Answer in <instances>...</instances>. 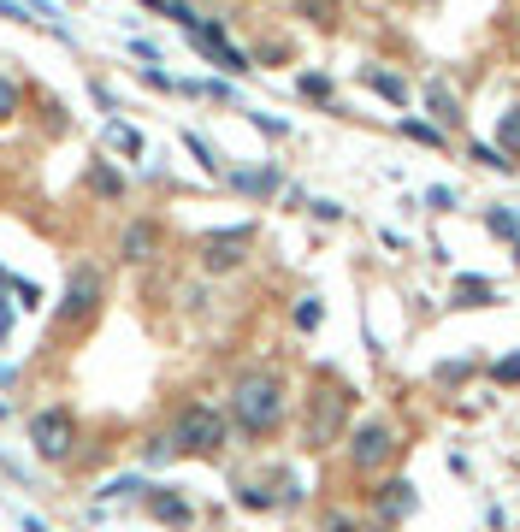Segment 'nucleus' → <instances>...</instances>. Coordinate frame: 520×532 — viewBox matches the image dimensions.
Instances as JSON below:
<instances>
[{
	"instance_id": "7ed1b4c3",
	"label": "nucleus",
	"mask_w": 520,
	"mask_h": 532,
	"mask_svg": "<svg viewBox=\"0 0 520 532\" xmlns=\"http://www.w3.org/2000/svg\"><path fill=\"white\" fill-rule=\"evenodd\" d=\"M172 444H178V450H190V456H213V450L225 444V420H219L213 408H184V414H178Z\"/></svg>"
},
{
	"instance_id": "20e7f679",
	"label": "nucleus",
	"mask_w": 520,
	"mask_h": 532,
	"mask_svg": "<svg viewBox=\"0 0 520 532\" xmlns=\"http://www.w3.org/2000/svg\"><path fill=\"white\" fill-rule=\"evenodd\" d=\"M390 456H396V432H390L385 420H367V426H355V438H349V462L361 467V473L385 467Z\"/></svg>"
},
{
	"instance_id": "b1692460",
	"label": "nucleus",
	"mask_w": 520,
	"mask_h": 532,
	"mask_svg": "<svg viewBox=\"0 0 520 532\" xmlns=\"http://www.w3.org/2000/svg\"><path fill=\"white\" fill-rule=\"evenodd\" d=\"M89 184H95L101 196H119V190H125V178H119L113 166H95V172H89Z\"/></svg>"
},
{
	"instance_id": "4be33fe9",
	"label": "nucleus",
	"mask_w": 520,
	"mask_h": 532,
	"mask_svg": "<svg viewBox=\"0 0 520 532\" xmlns=\"http://www.w3.org/2000/svg\"><path fill=\"white\" fill-rule=\"evenodd\" d=\"M320 320H325L320 296H302V302H296V332H314V326H320Z\"/></svg>"
},
{
	"instance_id": "2eb2a0df",
	"label": "nucleus",
	"mask_w": 520,
	"mask_h": 532,
	"mask_svg": "<svg viewBox=\"0 0 520 532\" xmlns=\"http://www.w3.org/2000/svg\"><path fill=\"white\" fill-rule=\"evenodd\" d=\"M343 391H337V397H320V408H314V444H325V438H331V426H343Z\"/></svg>"
},
{
	"instance_id": "f257e3e1",
	"label": "nucleus",
	"mask_w": 520,
	"mask_h": 532,
	"mask_svg": "<svg viewBox=\"0 0 520 532\" xmlns=\"http://www.w3.org/2000/svg\"><path fill=\"white\" fill-rule=\"evenodd\" d=\"M231 420L243 426V432H272L278 420H284V385L272 379V373H249V379H237V391H231Z\"/></svg>"
},
{
	"instance_id": "f8f14e48",
	"label": "nucleus",
	"mask_w": 520,
	"mask_h": 532,
	"mask_svg": "<svg viewBox=\"0 0 520 532\" xmlns=\"http://www.w3.org/2000/svg\"><path fill=\"white\" fill-rule=\"evenodd\" d=\"M426 107L438 125H461V101L450 95V83H426Z\"/></svg>"
},
{
	"instance_id": "6e6552de",
	"label": "nucleus",
	"mask_w": 520,
	"mask_h": 532,
	"mask_svg": "<svg viewBox=\"0 0 520 532\" xmlns=\"http://www.w3.org/2000/svg\"><path fill=\"white\" fill-rule=\"evenodd\" d=\"M497 302V284L491 278H479V272H461L455 278V308H491Z\"/></svg>"
},
{
	"instance_id": "dca6fc26",
	"label": "nucleus",
	"mask_w": 520,
	"mask_h": 532,
	"mask_svg": "<svg viewBox=\"0 0 520 532\" xmlns=\"http://www.w3.org/2000/svg\"><path fill=\"white\" fill-rule=\"evenodd\" d=\"M467 160H473V166H485V172H503V178L515 172V160H509L497 142H473V148H467Z\"/></svg>"
},
{
	"instance_id": "aec40b11",
	"label": "nucleus",
	"mask_w": 520,
	"mask_h": 532,
	"mask_svg": "<svg viewBox=\"0 0 520 532\" xmlns=\"http://www.w3.org/2000/svg\"><path fill=\"white\" fill-rule=\"evenodd\" d=\"M184 148H190V154H195V166H201V172H213V178L225 172V166H219V154H213V148H207V142H201V136H195V131H184Z\"/></svg>"
},
{
	"instance_id": "a211bd4d",
	"label": "nucleus",
	"mask_w": 520,
	"mask_h": 532,
	"mask_svg": "<svg viewBox=\"0 0 520 532\" xmlns=\"http://www.w3.org/2000/svg\"><path fill=\"white\" fill-rule=\"evenodd\" d=\"M107 142H113V148H119V154H130V160H136V154H142V131H136V125H119V119H113V125H107Z\"/></svg>"
},
{
	"instance_id": "412c9836",
	"label": "nucleus",
	"mask_w": 520,
	"mask_h": 532,
	"mask_svg": "<svg viewBox=\"0 0 520 532\" xmlns=\"http://www.w3.org/2000/svg\"><path fill=\"white\" fill-rule=\"evenodd\" d=\"M497 148H503V154H520V107L503 113V125H497Z\"/></svg>"
},
{
	"instance_id": "ddd939ff",
	"label": "nucleus",
	"mask_w": 520,
	"mask_h": 532,
	"mask_svg": "<svg viewBox=\"0 0 520 532\" xmlns=\"http://www.w3.org/2000/svg\"><path fill=\"white\" fill-rule=\"evenodd\" d=\"M231 178V190H243V196H272L278 190V172L272 166H255V172H225Z\"/></svg>"
},
{
	"instance_id": "423d86ee",
	"label": "nucleus",
	"mask_w": 520,
	"mask_h": 532,
	"mask_svg": "<svg viewBox=\"0 0 520 532\" xmlns=\"http://www.w3.org/2000/svg\"><path fill=\"white\" fill-rule=\"evenodd\" d=\"M95 302H101V272H95V266H77V272H71V284H65L60 326H77V320H89V314H95Z\"/></svg>"
},
{
	"instance_id": "cd10ccee",
	"label": "nucleus",
	"mask_w": 520,
	"mask_h": 532,
	"mask_svg": "<svg viewBox=\"0 0 520 532\" xmlns=\"http://www.w3.org/2000/svg\"><path fill=\"white\" fill-rule=\"evenodd\" d=\"M249 125H255V131H266V136H284V131H290V125H284V119H272V113H249Z\"/></svg>"
},
{
	"instance_id": "f704fd0d",
	"label": "nucleus",
	"mask_w": 520,
	"mask_h": 532,
	"mask_svg": "<svg viewBox=\"0 0 520 532\" xmlns=\"http://www.w3.org/2000/svg\"><path fill=\"white\" fill-rule=\"evenodd\" d=\"M0 385H12V367H0Z\"/></svg>"
},
{
	"instance_id": "f3484780",
	"label": "nucleus",
	"mask_w": 520,
	"mask_h": 532,
	"mask_svg": "<svg viewBox=\"0 0 520 532\" xmlns=\"http://www.w3.org/2000/svg\"><path fill=\"white\" fill-rule=\"evenodd\" d=\"M402 136L420 142V148H444V125L438 119H402Z\"/></svg>"
},
{
	"instance_id": "1a4fd4ad",
	"label": "nucleus",
	"mask_w": 520,
	"mask_h": 532,
	"mask_svg": "<svg viewBox=\"0 0 520 532\" xmlns=\"http://www.w3.org/2000/svg\"><path fill=\"white\" fill-rule=\"evenodd\" d=\"M373 497H379V515H385V521L414 515V485H408V479H390V485H379Z\"/></svg>"
},
{
	"instance_id": "4468645a",
	"label": "nucleus",
	"mask_w": 520,
	"mask_h": 532,
	"mask_svg": "<svg viewBox=\"0 0 520 532\" xmlns=\"http://www.w3.org/2000/svg\"><path fill=\"white\" fill-rule=\"evenodd\" d=\"M148 509H154L166 527H184V521H190V503H184L178 491H148Z\"/></svg>"
},
{
	"instance_id": "393cba45",
	"label": "nucleus",
	"mask_w": 520,
	"mask_h": 532,
	"mask_svg": "<svg viewBox=\"0 0 520 532\" xmlns=\"http://www.w3.org/2000/svg\"><path fill=\"white\" fill-rule=\"evenodd\" d=\"M491 379H497V385H520V355H503V361L491 367Z\"/></svg>"
},
{
	"instance_id": "39448f33",
	"label": "nucleus",
	"mask_w": 520,
	"mask_h": 532,
	"mask_svg": "<svg viewBox=\"0 0 520 532\" xmlns=\"http://www.w3.org/2000/svg\"><path fill=\"white\" fill-rule=\"evenodd\" d=\"M190 42L219 71H231V77H237V71H249V54H243V48H231V36H225V24H219V18H201V24L190 30Z\"/></svg>"
},
{
	"instance_id": "0eeeda50",
	"label": "nucleus",
	"mask_w": 520,
	"mask_h": 532,
	"mask_svg": "<svg viewBox=\"0 0 520 532\" xmlns=\"http://www.w3.org/2000/svg\"><path fill=\"white\" fill-rule=\"evenodd\" d=\"M249 225H231V231H213L207 243H201V266L207 272H231V266H243V249H249Z\"/></svg>"
},
{
	"instance_id": "f03ea898",
	"label": "nucleus",
	"mask_w": 520,
	"mask_h": 532,
	"mask_svg": "<svg viewBox=\"0 0 520 532\" xmlns=\"http://www.w3.org/2000/svg\"><path fill=\"white\" fill-rule=\"evenodd\" d=\"M30 444H36L48 462H65L71 444H77V420H71V408H42V414H30Z\"/></svg>"
},
{
	"instance_id": "7c9ffc66",
	"label": "nucleus",
	"mask_w": 520,
	"mask_h": 532,
	"mask_svg": "<svg viewBox=\"0 0 520 532\" xmlns=\"http://www.w3.org/2000/svg\"><path fill=\"white\" fill-rule=\"evenodd\" d=\"M12 290H18V302H24V308H42V290H36V284H24V278H12Z\"/></svg>"
},
{
	"instance_id": "473e14b6",
	"label": "nucleus",
	"mask_w": 520,
	"mask_h": 532,
	"mask_svg": "<svg viewBox=\"0 0 520 532\" xmlns=\"http://www.w3.org/2000/svg\"><path fill=\"white\" fill-rule=\"evenodd\" d=\"M325 532H355V521H349V515H331V521H325Z\"/></svg>"
},
{
	"instance_id": "9d476101",
	"label": "nucleus",
	"mask_w": 520,
	"mask_h": 532,
	"mask_svg": "<svg viewBox=\"0 0 520 532\" xmlns=\"http://www.w3.org/2000/svg\"><path fill=\"white\" fill-rule=\"evenodd\" d=\"M361 83H367V89H373V95H385L390 107H402V101H408V83H402V77H396V71L361 66Z\"/></svg>"
},
{
	"instance_id": "a878e982",
	"label": "nucleus",
	"mask_w": 520,
	"mask_h": 532,
	"mask_svg": "<svg viewBox=\"0 0 520 532\" xmlns=\"http://www.w3.org/2000/svg\"><path fill=\"white\" fill-rule=\"evenodd\" d=\"M426 207H432V213H455V190H444V184L426 190Z\"/></svg>"
},
{
	"instance_id": "6ab92c4d",
	"label": "nucleus",
	"mask_w": 520,
	"mask_h": 532,
	"mask_svg": "<svg viewBox=\"0 0 520 532\" xmlns=\"http://www.w3.org/2000/svg\"><path fill=\"white\" fill-rule=\"evenodd\" d=\"M485 225H491L497 237H520V213L515 207H485Z\"/></svg>"
},
{
	"instance_id": "2f4dec72",
	"label": "nucleus",
	"mask_w": 520,
	"mask_h": 532,
	"mask_svg": "<svg viewBox=\"0 0 520 532\" xmlns=\"http://www.w3.org/2000/svg\"><path fill=\"white\" fill-rule=\"evenodd\" d=\"M136 491H142V479H113L101 497H136Z\"/></svg>"
},
{
	"instance_id": "5701e85b",
	"label": "nucleus",
	"mask_w": 520,
	"mask_h": 532,
	"mask_svg": "<svg viewBox=\"0 0 520 532\" xmlns=\"http://www.w3.org/2000/svg\"><path fill=\"white\" fill-rule=\"evenodd\" d=\"M296 89H302L308 101H331V77H320V71H302V77H296Z\"/></svg>"
},
{
	"instance_id": "72a5a7b5",
	"label": "nucleus",
	"mask_w": 520,
	"mask_h": 532,
	"mask_svg": "<svg viewBox=\"0 0 520 532\" xmlns=\"http://www.w3.org/2000/svg\"><path fill=\"white\" fill-rule=\"evenodd\" d=\"M24 532H54L48 521H36V515H24Z\"/></svg>"
},
{
	"instance_id": "c85d7f7f",
	"label": "nucleus",
	"mask_w": 520,
	"mask_h": 532,
	"mask_svg": "<svg viewBox=\"0 0 520 532\" xmlns=\"http://www.w3.org/2000/svg\"><path fill=\"white\" fill-rule=\"evenodd\" d=\"M18 113V89H12V77H0V119H12Z\"/></svg>"
},
{
	"instance_id": "c756f323",
	"label": "nucleus",
	"mask_w": 520,
	"mask_h": 532,
	"mask_svg": "<svg viewBox=\"0 0 520 532\" xmlns=\"http://www.w3.org/2000/svg\"><path fill=\"white\" fill-rule=\"evenodd\" d=\"M308 213L325 219V225H337V219H343V207H337V201H308Z\"/></svg>"
},
{
	"instance_id": "9b49d317",
	"label": "nucleus",
	"mask_w": 520,
	"mask_h": 532,
	"mask_svg": "<svg viewBox=\"0 0 520 532\" xmlns=\"http://www.w3.org/2000/svg\"><path fill=\"white\" fill-rule=\"evenodd\" d=\"M154 243H160V231L148 225V219H136L125 237H119V249H125V261H148L154 255Z\"/></svg>"
},
{
	"instance_id": "bb28decb",
	"label": "nucleus",
	"mask_w": 520,
	"mask_h": 532,
	"mask_svg": "<svg viewBox=\"0 0 520 532\" xmlns=\"http://www.w3.org/2000/svg\"><path fill=\"white\" fill-rule=\"evenodd\" d=\"M237 503H243V509H272L278 497H266V491H255V485H243V491H237Z\"/></svg>"
}]
</instances>
